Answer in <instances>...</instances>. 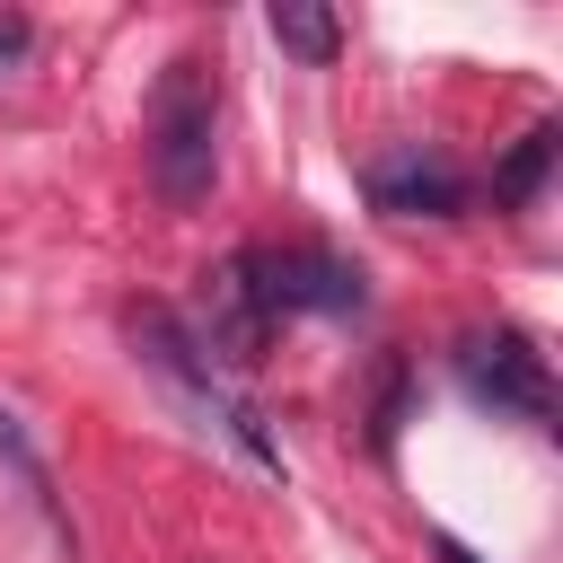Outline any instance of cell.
<instances>
[{"mask_svg": "<svg viewBox=\"0 0 563 563\" xmlns=\"http://www.w3.org/2000/svg\"><path fill=\"white\" fill-rule=\"evenodd\" d=\"M220 176V79L211 62L176 53L150 88V185L167 211H194Z\"/></svg>", "mask_w": 563, "mask_h": 563, "instance_id": "cell-1", "label": "cell"}, {"mask_svg": "<svg viewBox=\"0 0 563 563\" xmlns=\"http://www.w3.org/2000/svg\"><path fill=\"white\" fill-rule=\"evenodd\" d=\"M132 343H141V361H150V369H158V378H167V387H176V396H185L211 431H229L255 466H282V457H273V440H264V422H255V405L220 387V369L185 343V325H176L167 308H132Z\"/></svg>", "mask_w": 563, "mask_h": 563, "instance_id": "cell-2", "label": "cell"}, {"mask_svg": "<svg viewBox=\"0 0 563 563\" xmlns=\"http://www.w3.org/2000/svg\"><path fill=\"white\" fill-rule=\"evenodd\" d=\"M211 369H255L264 343H273V308L255 290V264L229 255L220 273H202V308H194V334H185Z\"/></svg>", "mask_w": 563, "mask_h": 563, "instance_id": "cell-3", "label": "cell"}, {"mask_svg": "<svg viewBox=\"0 0 563 563\" xmlns=\"http://www.w3.org/2000/svg\"><path fill=\"white\" fill-rule=\"evenodd\" d=\"M457 369H466V387H475L484 405H501V413H528V422L554 413L545 352H537L528 334H510V325H475V334L457 343Z\"/></svg>", "mask_w": 563, "mask_h": 563, "instance_id": "cell-4", "label": "cell"}, {"mask_svg": "<svg viewBox=\"0 0 563 563\" xmlns=\"http://www.w3.org/2000/svg\"><path fill=\"white\" fill-rule=\"evenodd\" d=\"M246 264H255V290L273 317L282 308H361V273L325 246H282V255H246Z\"/></svg>", "mask_w": 563, "mask_h": 563, "instance_id": "cell-5", "label": "cell"}, {"mask_svg": "<svg viewBox=\"0 0 563 563\" xmlns=\"http://www.w3.org/2000/svg\"><path fill=\"white\" fill-rule=\"evenodd\" d=\"M369 202H378L387 220H457V211H466V176H457L449 158L405 150V158H378V167H369Z\"/></svg>", "mask_w": 563, "mask_h": 563, "instance_id": "cell-6", "label": "cell"}, {"mask_svg": "<svg viewBox=\"0 0 563 563\" xmlns=\"http://www.w3.org/2000/svg\"><path fill=\"white\" fill-rule=\"evenodd\" d=\"M273 44L282 53H299V62H334L343 53V26H334V9H317V0H273Z\"/></svg>", "mask_w": 563, "mask_h": 563, "instance_id": "cell-7", "label": "cell"}, {"mask_svg": "<svg viewBox=\"0 0 563 563\" xmlns=\"http://www.w3.org/2000/svg\"><path fill=\"white\" fill-rule=\"evenodd\" d=\"M545 158H554V132L537 123V132L519 141V158L501 167V185H493V194H501V202H528V194H537V176H545Z\"/></svg>", "mask_w": 563, "mask_h": 563, "instance_id": "cell-8", "label": "cell"}, {"mask_svg": "<svg viewBox=\"0 0 563 563\" xmlns=\"http://www.w3.org/2000/svg\"><path fill=\"white\" fill-rule=\"evenodd\" d=\"M0 457H9V466L26 475V493H35L44 510H53V475H44V457H35V440L18 431V413H9V405H0Z\"/></svg>", "mask_w": 563, "mask_h": 563, "instance_id": "cell-9", "label": "cell"}, {"mask_svg": "<svg viewBox=\"0 0 563 563\" xmlns=\"http://www.w3.org/2000/svg\"><path fill=\"white\" fill-rule=\"evenodd\" d=\"M18 53H26V18H0V70H9Z\"/></svg>", "mask_w": 563, "mask_h": 563, "instance_id": "cell-10", "label": "cell"}, {"mask_svg": "<svg viewBox=\"0 0 563 563\" xmlns=\"http://www.w3.org/2000/svg\"><path fill=\"white\" fill-rule=\"evenodd\" d=\"M431 554H440V563H484V554H466L457 537H431Z\"/></svg>", "mask_w": 563, "mask_h": 563, "instance_id": "cell-11", "label": "cell"}]
</instances>
